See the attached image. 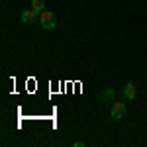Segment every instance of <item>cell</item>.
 Returning <instances> with one entry per match:
<instances>
[{
    "mask_svg": "<svg viewBox=\"0 0 147 147\" xmlns=\"http://www.w3.org/2000/svg\"><path fill=\"white\" fill-rule=\"evenodd\" d=\"M125 112H127V108H125V104L122 100L112 102V108H110V116H112V120H124Z\"/></svg>",
    "mask_w": 147,
    "mask_h": 147,
    "instance_id": "cell-2",
    "label": "cell"
},
{
    "mask_svg": "<svg viewBox=\"0 0 147 147\" xmlns=\"http://www.w3.org/2000/svg\"><path fill=\"white\" fill-rule=\"evenodd\" d=\"M39 24H41V28H43V30H55V28H57L55 14H53V12H49V10L39 12Z\"/></svg>",
    "mask_w": 147,
    "mask_h": 147,
    "instance_id": "cell-1",
    "label": "cell"
},
{
    "mask_svg": "<svg viewBox=\"0 0 147 147\" xmlns=\"http://www.w3.org/2000/svg\"><path fill=\"white\" fill-rule=\"evenodd\" d=\"M84 145H86L84 141H75V143H73V147H84Z\"/></svg>",
    "mask_w": 147,
    "mask_h": 147,
    "instance_id": "cell-7",
    "label": "cell"
},
{
    "mask_svg": "<svg viewBox=\"0 0 147 147\" xmlns=\"http://www.w3.org/2000/svg\"><path fill=\"white\" fill-rule=\"evenodd\" d=\"M37 18H39V12H35L34 8H28V10L22 12V24L24 26H32Z\"/></svg>",
    "mask_w": 147,
    "mask_h": 147,
    "instance_id": "cell-4",
    "label": "cell"
},
{
    "mask_svg": "<svg viewBox=\"0 0 147 147\" xmlns=\"http://www.w3.org/2000/svg\"><path fill=\"white\" fill-rule=\"evenodd\" d=\"M32 8L35 12H43L45 10V0H32Z\"/></svg>",
    "mask_w": 147,
    "mask_h": 147,
    "instance_id": "cell-6",
    "label": "cell"
},
{
    "mask_svg": "<svg viewBox=\"0 0 147 147\" xmlns=\"http://www.w3.org/2000/svg\"><path fill=\"white\" fill-rule=\"evenodd\" d=\"M116 98V90L114 88H104V90L98 92V104H110V102Z\"/></svg>",
    "mask_w": 147,
    "mask_h": 147,
    "instance_id": "cell-3",
    "label": "cell"
},
{
    "mask_svg": "<svg viewBox=\"0 0 147 147\" xmlns=\"http://www.w3.org/2000/svg\"><path fill=\"white\" fill-rule=\"evenodd\" d=\"M122 96H124V98H127V100H134V98L137 96V86L134 84V82L124 84V88H122Z\"/></svg>",
    "mask_w": 147,
    "mask_h": 147,
    "instance_id": "cell-5",
    "label": "cell"
}]
</instances>
